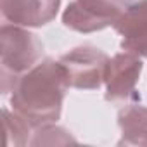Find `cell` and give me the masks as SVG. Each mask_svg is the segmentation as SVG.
I'll list each match as a JSON object with an SVG mask.
<instances>
[{
	"mask_svg": "<svg viewBox=\"0 0 147 147\" xmlns=\"http://www.w3.org/2000/svg\"><path fill=\"white\" fill-rule=\"evenodd\" d=\"M67 88L69 80L64 66L59 61L43 59L18 78L12 88L11 106L33 128L50 125L61 118Z\"/></svg>",
	"mask_w": 147,
	"mask_h": 147,
	"instance_id": "1",
	"label": "cell"
},
{
	"mask_svg": "<svg viewBox=\"0 0 147 147\" xmlns=\"http://www.w3.org/2000/svg\"><path fill=\"white\" fill-rule=\"evenodd\" d=\"M4 126H5V133H7V145H26L30 144V133L33 125L21 116L18 111L12 109V113L9 109H4Z\"/></svg>",
	"mask_w": 147,
	"mask_h": 147,
	"instance_id": "9",
	"label": "cell"
},
{
	"mask_svg": "<svg viewBox=\"0 0 147 147\" xmlns=\"http://www.w3.org/2000/svg\"><path fill=\"white\" fill-rule=\"evenodd\" d=\"M109 57L94 45H80L61 55L59 62L67 73L69 87L78 90H97L104 83Z\"/></svg>",
	"mask_w": 147,
	"mask_h": 147,
	"instance_id": "4",
	"label": "cell"
},
{
	"mask_svg": "<svg viewBox=\"0 0 147 147\" xmlns=\"http://www.w3.org/2000/svg\"><path fill=\"white\" fill-rule=\"evenodd\" d=\"M113 28L121 35L123 50L147 57V0L130 2Z\"/></svg>",
	"mask_w": 147,
	"mask_h": 147,
	"instance_id": "7",
	"label": "cell"
},
{
	"mask_svg": "<svg viewBox=\"0 0 147 147\" xmlns=\"http://www.w3.org/2000/svg\"><path fill=\"white\" fill-rule=\"evenodd\" d=\"M5 21L23 28H42L55 19L61 0H0Z\"/></svg>",
	"mask_w": 147,
	"mask_h": 147,
	"instance_id": "6",
	"label": "cell"
},
{
	"mask_svg": "<svg viewBox=\"0 0 147 147\" xmlns=\"http://www.w3.org/2000/svg\"><path fill=\"white\" fill-rule=\"evenodd\" d=\"M43 55V43L40 38L16 24H4L0 28V78L2 92H12L18 78L35 67Z\"/></svg>",
	"mask_w": 147,
	"mask_h": 147,
	"instance_id": "2",
	"label": "cell"
},
{
	"mask_svg": "<svg viewBox=\"0 0 147 147\" xmlns=\"http://www.w3.org/2000/svg\"><path fill=\"white\" fill-rule=\"evenodd\" d=\"M130 0H73L62 12V24L78 33H94L113 26Z\"/></svg>",
	"mask_w": 147,
	"mask_h": 147,
	"instance_id": "3",
	"label": "cell"
},
{
	"mask_svg": "<svg viewBox=\"0 0 147 147\" xmlns=\"http://www.w3.org/2000/svg\"><path fill=\"white\" fill-rule=\"evenodd\" d=\"M142 57L131 52H119L107 61L106 66V99L107 100H123L128 99L140 80L142 75Z\"/></svg>",
	"mask_w": 147,
	"mask_h": 147,
	"instance_id": "5",
	"label": "cell"
},
{
	"mask_svg": "<svg viewBox=\"0 0 147 147\" xmlns=\"http://www.w3.org/2000/svg\"><path fill=\"white\" fill-rule=\"evenodd\" d=\"M118 125L121 128L119 145H147V107L126 106L118 114Z\"/></svg>",
	"mask_w": 147,
	"mask_h": 147,
	"instance_id": "8",
	"label": "cell"
}]
</instances>
